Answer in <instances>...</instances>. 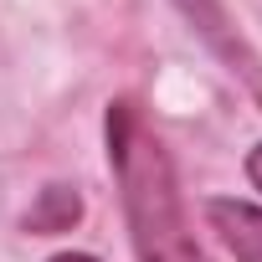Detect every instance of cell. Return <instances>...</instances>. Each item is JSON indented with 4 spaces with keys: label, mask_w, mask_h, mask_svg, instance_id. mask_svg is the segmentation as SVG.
Segmentation results:
<instances>
[{
    "label": "cell",
    "mask_w": 262,
    "mask_h": 262,
    "mask_svg": "<svg viewBox=\"0 0 262 262\" xmlns=\"http://www.w3.org/2000/svg\"><path fill=\"white\" fill-rule=\"evenodd\" d=\"M82 221V195L72 185H47L36 195V206L26 211V231L36 236H57V231H72Z\"/></svg>",
    "instance_id": "obj_4"
},
{
    "label": "cell",
    "mask_w": 262,
    "mask_h": 262,
    "mask_svg": "<svg viewBox=\"0 0 262 262\" xmlns=\"http://www.w3.org/2000/svg\"><path fill=\"white\" fill-rule=\"evenodd\" d=\"M175 6L185 11V21L201 31V41L226 62V72L231 77H242V88L262 103V57L252 52V41L236 31V21L226 16V6L221 0H175Z\"/></svg>",
    "instance_id": "obj_2"
},
{
    "label": "cell",
    "mask_w": 262,
    "mask_h": 262,
    "mask_svg": "<svg viewBox=\"0 0 262 262\" xmlns=\"http://www.w3.org/2000/svg\"><path fill=\"white\" fill-rule=\"evenodd\" d=\"M52 262H103V257H93V252H57Z\"/></svg>",
    "instance_id": "obj_6"
},
{
    "label": "cell",
    "mask_w": 262,
    "mask_h": 262,
    "mask_svg": "<svg viewBox=\"0 0 262 262\" xmlns=\"http://www.w3.org/2000/svg\"><path fill=\"white\" fill-rule=\"evenodd\" d=\"M247 180L262 190V144H252V155H247Z\"/></svg>",
    "instance_id": "obj_5"
},
{
    "label": "cell",
    "mask_w": 262,
    "mask_h": 262,
    "mask_svg": "<svg viewBox=\"0 0 262 262\" xmlns=\"http://www.w3.org/2000/svg\"><path fill=\"white\" fill-rule=\"evenodd\" d=\"M108 165L118 180V201L128 216V242L139 262H211L195 242L185 190L175 175V160L165 139L149 128L144 108L134 98L108 103Z\"/></svg>",
    "instance_id": "obj_1"
},
{
    "label": "cell",
    "mask_w": 262,
    "mask_h": 262,
    "mask_svg": "<svg viewBox=\"0 0 262 262\" xmlns=\"http://www.w3.org/2000/svg\"><path fill=\"white\" fill-rule=\"evenodd\" d=\"M206 221H211V231L226 242V252L236 262H262V206L236 201V195H211Z\"/></svg>",
    "instance_id": "obj_3"
}]
</instances>
